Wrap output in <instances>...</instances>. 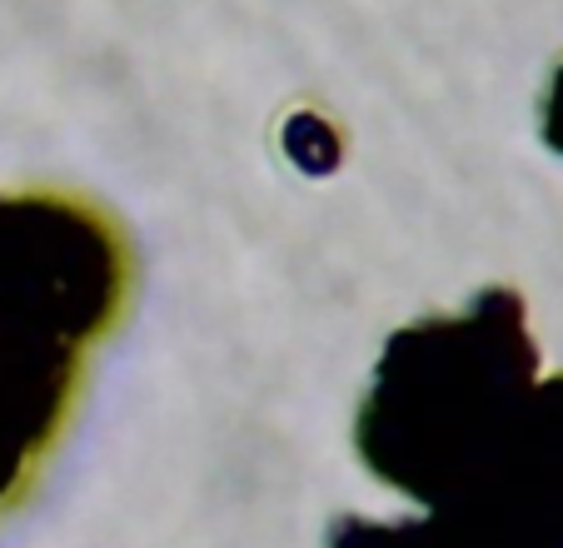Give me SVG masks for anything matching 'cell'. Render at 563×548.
<instances>
[{
    "instance_id": "1",
    "label": "cell",
    "mask_w": 563,
    "mask_h": 548,
    "mask_svg": "<svg viewBox=\"0 0 563 548\" xmlns=\"http://www.w3.org/2000/svg\"><path fill=\"white\" fill-rule=\"evenodd\" d=\"M354 449L459 548H563V374L539 380L519 289L389 335Z\"/></svg>"
},
{
    "instance_id": "2",
    "label": "cell",
    "mask_w": 563,
    "mask_h": 548,
    "mask_svg": "<svg viewBox=\"0 0 563 548\" xmlns=\"http://www.w3.org/2000/svg\"><path fill=\"white\" fill-rule=\"evenodd\" d=\"M135 250L106 205L0 195V518L35 494L86 394L90 359L130 315Z\"/></svg>"
},
{
    "instance_id": "3",
    "label": "cell",
    "mask_w": 563,
    "mask_h": 548,
    "mask_svg": "<svg viewBox=\"0 0 563 548\" xmlns=\"http://www.w3.org/2000/svg\"><path fill=\"white\" fill-rule=\"evenodd\" d=\"M324 548H459L449 534H439L434 518H405V524H379V518L344 514L334 518Z\"/></svg>"
},
{
    "instance_id": "4",
    "label": "cell",
    "mask_w": 563,
    "mask_h": 548,
    "mask_svg": "<svg viewBox=\"0 0 563 548\" xmlns=\"http://www.w3.org/2000/svg\"><path fill=\"white\" fill-rule=\"evenodd\" d=\"M539 135L553 155H563V65L549 75V90L539 100Z\"/></svg>"
}]
</instances>
